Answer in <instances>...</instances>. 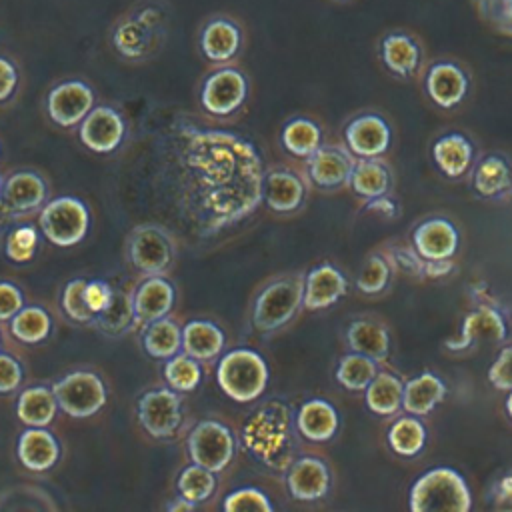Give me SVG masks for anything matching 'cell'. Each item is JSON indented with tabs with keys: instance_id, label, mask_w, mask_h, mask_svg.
<instances>
[{
	"instance_id": "26",
	"label": "cell",
	"mask_w": 512,
	"mask_h": 512,
	"mask_svg": "<svg viewBox=\"0 0 512 512\" xmlns=\"http://www.w3.org/2000/svg\"><path fill=\"white\" fill-rule=\"evenodd\" d=\"M432 156L436 166L446 176L456 178L470 168L474 148H472V142L462 132H448L434 142Z\"/></svg>"
},
{
	"instance_id": "29",
	"label": "cell",
	"mask_w": 512,
	"mask_h": 512,
	"mask_svg": "<svg viewBox=\"0 0 512 512\" xmlns=\"http://www.w3.org/2000/svg\"><path fill=\"white\" fill-rule=\"evenodd\" d=\"M182 348L196 360H212L224 348V332L208 320H192L182 330Z\"/></svg>"
},
{
	"instance_id": "58",
	"label": "cell",
	"mask_w": 512,
	"mask_h": 512,
	"mask_svg": "<svg viewBox=\"0 0 512 512\" xmlns=\"http://www.w3.org/2000/svg\"><path fill=\"white\" fill-rule=\"evenodd\" d=\"M336 2H350V0H336Z\"/></svg>"
},
{
	"instance_id": "51",
	"label": "cell",
	"mask_w": 512,
	"mask_h": 512,
	"mask_svg": "<svg viewBox=\"0 0 512 512\" xmlns=\"http://www.w3.org/2000/svg\"><path fill=\"white\" fill-rule=\"evenodd\" d=\"M22 380V368L16 362V358L8 354H0V394L12 392L20 386Z\"/></svg>"
},
{
	"instance_id": "14",
	"label": "cell",
	"mask_w": 512,
	"mask_h": 512,
	"mask_svg": "<svg viewBox=\"0 0 512 512\" xmlns=\"http://www.w3.org/2000/svg\"><path fill=\"white\" fill-rule=\"evenodd\" d=\"M138 420L154 438L172 436L182 420L180 396L172 390H150L138 400Z\"/></svg>"
},
{
	"instance_id": "13",
	"label": "cell",
	"mask_w": 512,
	"mask_h": 512,
	"mask_svg": "<svg viewBox=\"0 0 512 512\" xmlns=\"http://www.w3.org/2000/svg\"><path fill=\"white\" fill-rule=\"evenodd\" d=\"M128 254L132 264L150 276H156L168 268L174 256L170 236L152 224L138 226L132 230L128 240Z\"/></svg>"
},
{
	"instance_id": "31",
	"label": "cell",
	"mask_w": 512,
	"mask_h": 512,
	"mask_svg": "<svg viewBox=\"0 0 512 512\" xmlns=\"http://www.w3.org/2000/svg\"><path fill=\"white\" fill-rule=\"evenodd\" d=\"M346 340L350 348L358 354H364L376 362L384 360L390 352L388 330L370 320H356L348 326Z\"/></svg>"
},
{
	"instance_id": "8",
	"label": "cell",
	"mask_w": 512,
	"mask_h": 512,
	"mask_svg": "<svg viewBox=\"0 0 512 512\" xmlns=\"http://www.w3.org/2000/svg\"><path fill=\"white\" fill-rule=\"evenodd\" d=\"M58 406L72 418H88L106 404V388L102 380L88 370H76L60 378L54 388Z\"/></svg>"
},
{
	"instance_id": "56",
	"label": "cell",
	"mask_w": 512,
	"mask_h": 512,
	"mask_svg": "<svg viewBox=\"0 0 512 512\" xmlns=\"http://www.w3.org/2000/svg\"><path fill=\"white\" fill-rule=\"evenodd\" d=\"M506 410H508V414H510V418H512V390H510V396H508V400H506Z\"/></svg>"
},
{
	"instance_id": "48",
	"label": "cell",
	"mask_w": 512,
	"mask_h": 512,
	"mask_svg": "<svg viewBox=\"0 0 512 512\" xmlns=\"http://www.w3.org/2000/svg\"><path fill=\"white\" fill-rule=\"evenodd\" d=\"M84 286H86V280H72L66 284L64 292H62V308L64 312L76 320V322H90L96 314L88 308L86 304V298H84Z\"/></svg>"
},
{
	"instance_id": "36",
	"label": "cell",
	"mask_w": 512,
	"mask_h": 512,
	"mask_svg": "<svg viewBox=\"0 0 512 512\" xmlns=\"http://www.w3.org/2000/svg\"><path fill=\"white\" fill-rule=\"evenodd\" d=\"M182 346V330L170 318H158L150 322L144 334V348L154 358H170Z\"/></svg>"
},
{
	"instance_id": "55",
	"label": "cell",
	"mask_w": 512,
	"mask_h": 512,
	"mask_svg": "<svg viewBox=\"0 0 512 512\" xmlns=\"http://www.w3.org/2000/svg\"><path fill=\"white\" fill-rule=\"evenodd\" d=\"M196 504L194 502H190V500H186V498H178V500H174V502H170L168 504V510L170 512H188V510H192Z\"/></svg>"
},
{
	"instance_id": "50",
	"label": "cell",
	"mask_w": 512,
	"mask_h": 512,
	"mask_svg": "<svg viewBox=\"0 0 512 512\" xmlns=\"http://www.w3.org/2000/svg\"><path fill=\"white\" fill-rule=\"evenodd\" d=\"M112 288L104 282V280H90L86 282L84 286V298H86V304L88 308L98 314L100 310H104L112 298Z\"/></svg>"
},
{
	"instance_id": "1",
	"label": "cell",
	"mask_w": 512,
	"mask_h": 512,
	"mask_svg": "<svg viewBox=\"0 0 512 512\" xmlns=\"http://www.w3.org/2000/svg\"><path fill=\"white\" fill-rule=\"evenodd\" d=\"M186 154L194 172L188 186L200 198V224L208 230L228 226L260 202V160L248 142L220 132H194Z\"/></svg>"
},
{
	"instance_id": "52",
	"label": "cell",
	"mask_w": 512,
	"mask_h": 512,
	"mask_svg": "<svg viewBox=\"0 0 512 512\" xmlns=\"http://www.w3.org/2000/svg\"><path fill=\"white\" fill-rule=\"evenodd\" d=\"M22 308V294L10 282H0V320H10Z\"/></svg>"
},
{
	"instance_id": "41",
	"label": "cell",
	"mask_w": 512,
	"mask_h": 512,
	"mask_svg": "<svg viewBox=\"0 0 512 512\" xmlns=\"http://www.w3.org/2000/svg\"><path fill=\"white\" fill-rule=\"evenodd\" d=\"M510 186V168L500 156H486L474 172V188L482 196H498Z\"/></svg>"
},
{
	"instance_id": "2",
	"label": "cell",
	"mask_w": 512,
	"mask_h": 512,
	"mask_svg": "<svg viewBox=\"0 0 512 512\" xmlns=\"http://www.w3.org/2000/svg\"><path fill=\"white\" fill-rule=\"evenodd\" d=\"M242 438L246 448L268 468L284 470L292 464L294 432L292 414L282 402H268L258 408L244 424Z\"/></svg>"
},
{
	"instance_id": "45",
	"label": "cell",
	"mask_w": 512,
	"mask_h": 512,
	"mask_svg": "<svg viewBox=\"0 0 512 512\" xmlns=\"http://www.w3.org/2000/svg\"><path fill=\"white\" fill-rule=\"evenodd\" d=\"M388 278H390V268L386 260L382 256H370L364 262L356 284L364 294H378L386 288Z\"/></svg>"
},
{
	"instance_id": "30",
	"label": "cell",
	"mask_w": 512,
	"mask_h": 512,
	"mask_svg": "<svg viewBox=\"0 0 512 512\" xmlns=\"http://www.w3.org/2000/svg\"><path fill=\"white\" fill-rule=\"evenodd\" d=\"M264 200L276 212H290L302 204L304 186L300 178L286 170L270 172L264 180Z\"/></svg>"
},
{
	"instance_id": "4",
	"label": "cell",
	"mask_w": 512,
	"mask_h": 512,
	"mask_svg": "<svg viewBox=\"0 0 512 512\" xmlns=\"http://www.w3.org/2000/svg\"><path fill=\"white\" fill-rule=\"evenodd\" d=\"M268 376L266 360L248 348H236L224 354L216 370L222 392L236 402L256 400L264 392Z\"/></svg>"
},
{
	"instance_id": "49",
	"label": "cell",
	"mask_w": 512,
	"mask_h": 512,
	"mask_svg": "<svg viewBox=\"0 0 512 512\" xmlns=\"http://www.w3.org/2000/svg\"><path fill=\"white\" fill-rule=\"evenodd\" d=\"M488 380L498 390H512V346H506L488 370Z\"/></svg>"
},
{
	"instance_id": "10",
	"label": "cell",
	"mask_w": 512,
	"mask_h": 512,
	"mask_svg": "<svg viewBox=\"0 0 512 512\" xmlns=\"http://www.w3.org/2000/svg\"><path fill=\"white\" fill-rule=\"evenodd\" d=\"M376 50L384 68L398 78H412L424 66V44L412 30H386Z\"/></svg>"
},
{
	"instance_id": "38",
	"label": "cell",
	"mask_w": 512,
	"mask_h": 512,
	"mask_svg": "<svg viewBox=\"0 0 512 512\" xmlns=\"http://www.w3.org/2000/svg\"><path fill=\"white\" fill-rule=\"evenodd\" d=\"M388 444L400 456H416L426 444V428L418 418H398L388 430Z\"/></svg>"
},
{
	"instance_id": "35",
	"label": "cell",
	"mask_w": 512,
	"mask_h": 512,
	"mask_svg": "<svg viewBox=\"0 0 512 512\" xmlns=\"http://www.w3.org/2000/svg\"><path fill=\"white\" fill-rule=\"evenodd\" d=\"M350 184L356 194L364 198H376L384 196L390 186V174L388 168L372 158L360 160L354 164L350 174Z\"/></svg>"
},
{
	"instance_id": "33",
	"label": "cell",
	"mask_w": 512,
	"mask_h": 512,
	"mask_svg": "<svg viewBox=\"0 0 512 512\" xmlns=\"http://www.w3.org/2000/svg\"><path fill=\"white\" fill-rule=\"evenodd\" d=\"M58 402L54 398V392L44 386H32L26 388L16 404L18 418L28 426H48L56 416Z\"/></svg>"
},
{
	"instance_id": "24",
	"label": "cell",
	"mask_w": 512,
	"mask_h": 512,
	"mask_svg": "<svg viewBox=\"0 0 512 512\" xmlns=\"http://www.w3.org/2000/svg\"><path fill=\"white\" fill-rule=\"evenodd\" d=\"M174 304V288L168 280L160 276L148 278L140 288L136 290L132 298L134 316L140 322H154L158 318H164Z\"/></svg>"
},
{
	"instance_id": "19",
	"label": "cell",
	"mask_w": 512,
	"mask_h": 512,
	"mask_svg": "<svg viewBox=\"0 0 512 512\" xmlns=\"http://www.w3.org/2000/svg\"><path fill=\"white\" fill-rule=\"evenodd\" d=\"M346 294V278L332 264L312 268L304 278L302 304L308 310L328 308Z\"/></svg>"
},
{
	"instance_id": "27",
	"label": "cell",
	"mask_w": 512,
	"mask_h": 512,
	"mask_svg": "<svg viewBox=\"0 0 512 512\" xmlns=\"http://www.w3.org/2000/svg\"><path fill=\"white\" fill-rule=\"evenodd\" d=\"M46 198V184L34 172H18L2 188V202L8 210L28 212L38 208Z\"/></svg>"
},
{
	"instance_id": "23",
	"label": "cell",
	"mask_w": 512,
	"mask_h": 512,
	"mask_svg": "<svg viewBox=\"0 0 512 512\" xmlns=\"http://www.w3.org/2000/svg\"><path fill=\"white\" fill-rule=\"evenodd\" d=\"M460 336V340H448L446 346L450 350H462L480 340L500 342L506 338V324L494 308H478L466 314Z\"/></svg>"
},
{
	"instance_id": "15",
	"label": "cell",
	"mask_w": 512,
	"mask_h": 512,
	"mask_svg": "<svg viewBox=\"0 0 512 512\" xmlns=\"http://www.w3.org/2000/svg\"><path fill=\"white\" fill-rule=\"evenodd\" d=\"M344 140L352 154L360 158H378L388 150L392 130L382 114L362 112L346 124Z\"/></svg>"
},
{
	"instance_id": "43",
	"label": "cell",
	"mask_w": 512,
	"mask_h": 512,
	"mask_svg": "<svg viewBox=\"0 0 512 512\" xmlns=\"http://www.w3.org/2000/svg\"><path fill=\"white\" fill-rule=\"evenodd\" d=\"M166 382L178 392H190L200 384L202 370L196 358L188 354H174L164 366Z\"/></svg>"
},
{
	"instance_id": "18",
	"label": "cell",
	"mask_w": 512,
	"mask_h": 512,
	"mask_svg": "<svg viewBox=\"0 0 512 512\" xmlns=\"http://www.w3.org/2000/svg\"><path fill=\"white\" fill-rule=\"evenodd\" d=\"M286 484L292 498L304 502L318 500L330 488V472L320 458L304 456L290 464Z\"/></svg>"
},
{
	"instance_id": "28",
	"label": "cell",
	"mask_w": 512,
	"mask_h": 512,
	"mask_svg": "<svg viewBox=\"0 0 512 512\" xmlns=\"http://www.w3.org/2000/svg\"><path fill=\"white\" fill-rule=\"evenodd\" d=\"M446 396V386L444 382L432 374L424 372L404 384L402 392V408L408 414L414 416H424L428 414L442 398Z\"/></svg>"
},
{
	"instance_id": "40",
	"label": "cell",
	"mask_w": 512,
	"mask_h": 512,
	"mask_svg": "<svg viewBox=\"0 0 512 512\" xmlns=\"http://www.w3.org/2000/svg\"><path fill=\"white\" fill-rule=\"evenodd\" d=\"M132 318L136 316H134V306L130 296L122 290H114L108 306L96 314V324L102 332L110 336H118L130 328Z\"/></svg>"
},
{
	"instance_id": "12",
	"label": "cell",
	"mask_w": 512,
	"mask_h": 512,
	"mask_svg": "<svg viewBox=\"0 0 512 512\" xmlns=\"http://www.w3.org/2000/svg\"><path fill=\"white\" fill-rule=\"evenodd\" d=\"M244 26L230 14H214L200 30V50L214 64L232 62L244 48Z\"/></svg>"
},
{
	"instance_id": "5",
	"label": "cell",
	"mask_w": 512,
	"mask_h": 512,
	"mask_svg": "<svg viewBox=\"0 0 512 512\" xmlns=\"http://www.w3.org/2000/svg\"><path fill=\"white\" fill-rule=\"evenodd\" d=\"M248 76L236 66H220L210 72L200 88L202 108L218 118L232 116L248 100Z\"/></svg>"
},
{
	"instance_id": "37",
	"label": "cell",
	"mask_w": 512,
	"mask_h": 512,
	"mask_svg": "<svg viewBox=\"0 0 512 512\" xmlns=\"http://www.w3.org/2000/svg\"><path fill=\"white\" fill-rule=\"evenodd\" d=\"M52 328V320L46 310L40 306H26L20 308L12 318H10V330L12 334L26 342V344H36L42 342Z\"/></svg>"
},
{
	"instance_id": "32",
	"label": "cell",
	"mask_w": 512,
	"mask_h": 512,
	"mask_svg": "<svg viewBox=\"0 0 512 512\" xmlns=\"http://www.w3.org/2000/svg\"><path fill=\"white\" fill-rule=\"evenodd\" d=\"M404 382L390 372H376L372 382L366 386V406L380 416L396 414L402 408Z\"/></svg>"
},
{
	"instance_id": "7",
	"label": "cell",
	"mask_w": 512,
	"mask_h": 512,
	"mask_svg": "<svg viewBox=\"0 0 512 512\" xmlns=\"http://www.w3.org/2000/svg\"><path fill=\"white\" fill-rule=\"evenodd\" d=\"M302 278H282L268 284L254 302V326L262 332H272L284 326L302 304Z\"/></svg>"
},
{
	"instance_id": "3",
	"label": "cell",
	"mask_w": 512,
	"mask_h": 512,
	"mask_svg": "<svg viewBox=\"0 0 512 512\" xmlns=\"http://www.w3.org/2000/svg\"><path fill=\"white\" fill-rule=\"evenodd\" d=\"M470 506V490L452 468H432L410 488V510L414 512H466Z\"/></svg>"
},
{
	"instance_id": "57",
	"label": "cell",
	"mask_w": 512,
	"mask_h": 512,
	"mask_svg": "<svg viewBox=\"0 0 512 512\" xmlns=\"http://www.w3.org/2000/svg\"><path fill=\"white\" fill-rule=\"evenodd\" d=\"M0 192H2V178H0Z\"/></svg>"
},
{
	"instance_id": "46",
	"label": "cell",
	"mask_w": 512,
	"mask_h": 512,
	"mask_svg": "<svg viewBox=\"0 0 512 512\" xmlns=\"http://www.w3.org/2000/svg\"><path fill=\"white\" fill-rule=\"evenodd\" d=\"M226 512H242V510H258V512H272L274 506L270 504L268 496L258 488H238L230 492L222 504Z\"/></svg>"
},
{
	"instance_id": "6",
	"label": "cell",
	"mask_w": 512,
	"mask_h": 512,
	"mask_svg": "<svg viewBox=\"0 0 512 512\" xmlns=\"http://www.w3.org/2000/svg\"><path fill=\"white\" fill-rule=\"evenodd\" d=\"M88 224V208L74 196H60L48 202L40 214L42 234L62 248L78 244L86 236Z\"/></svg>"
},
{
	"instance_id": "42",
	"label": "cell",
	"mask_w": 512,
	"mask_h": 512,
	"mask_svg": "<svg viewBox=\"0 0 512 512\" xmlns=\"http://www.w3.org/2000/svg\"><path fill=\"white\" fill-rule=\"evenodd\" d=\"M216 490V478L214 472H210L204 466L192 464L188 468H184L178 476V492L182 498L198 504L204 502L212 496V492Z\"/></svg>"
},
{
	"instance_id": "47",
	"label": "cell",
	"mask_w": 512,
	"mask_h": 512,
	"mask_svg": "<svg viewBox=\"0 0 512 512\" xmlns=\"http://www.w3.org/2000/svg\"><path fill=\"white\" fill-rule=\"evenodd\" d=\"M38 246V234L32 226H18L6 240V256L14 262H28Z\"/></svg>"
},
{
	"instance_id": "25",
	"label": "cell",
	"mask_w": 512,
	"mask_h": 512,
	"mask_svg": "<svg viewBox=\"0 0 512 512\" xmlns=\"http://www.w3.org/2000/svg\"><path fill=\"white\" fill-rule=\"evenodd\" d=\"M296 428L304 438L312 442H326L338 430V412L326 400H308L296 414Z\"/></svg>"
},
{
	"instance_id": "11",
	"label": "cell",
	"mask_w": 512,
	"mask_h": 512,
	"mask_svg": "<svg viewBox=\"0 0 512 512\" xmlns=\"http://www.w3.org/2000/svg\"><path fill=\"white\" fill-rule=\"evenodd\" d=\"M424 90L442 110H452L464 102L470 90V76L456 60H436L424 72Z\"/></svg>"
},
{
	"instance_id": "54",
	"label": "cell",
	"mask_w": 512,
	"mask_h": 512,
	"mask_svg": "<svg viewBox=\"0 0 512 512\" xmlns=\"http://www.w3.org/2000/svg\"><path fill=\"white\" fill-rule=\"evenodd\" d=\"M368 210H374V212H382L384 216H394V202L386 196H376V198H370Z\"/></svg>"
},
{
	"instance_id": "17",
	"label": "cell",
	"mask_w": 512,
	"mask_h": 512,
	"mask_svg": "<svg viewBox=\"0 0 512 512\" xmlns=\"http://www.w3.org/2000/svg\"><path fill=\"white\" fill-rule=\"evenodd\" d=\"M124 138V120L110 106L92 108L80 122V140L98 154L112 152Z\"/></svg>"
},
{
	"instance_id": "22",
	"label": "cell",
	"mask_w": 512,
	"mask_h": 512,
	"mask_svg": "<svg viewBox=\"0 0 512 512\" xmlns=\"http://www.w3.org/2000/svg\"><path fill=\"white\" fill-rule=\"evenodd\" d=\"M60 456V446L56 438L42 426H30L18 438V458L34 472H44L56 464Z\"/></svg>"
},
{
	"instance_id": "44",
	"label": "cell",
	"mask_w": 512,
	"mask_h": 512,
	"mask_svg": "<svg viewBox=\"0 0 512 512\" xmlns=\"http://www.w3.org/2000/svg\"><path fill=\"white\" fill-rule=\"evenodd\" d=\"M474 6L484 24L512 38V0H474Z\"/></svg>"
},
{
	"instance_id": "39",
	"label": "cell",
	"mask_w": 512,
	"mask_h": 512,
	"mask_svg": "<svg viewBox=\"0 0 512 512\" xmlns=\"http://www.w3.org/2000/svg\"><path fill=\"white\" fill-rule=\"evenodd\" d=\"M376 376V360L352 352L340 358L338 362V370H336V380L352 392L358 390H366V386L372 382V378Z\"/></svg>"
},
{
	"instance_id": "16",
	"label": "cell",
	"mask_w": 512,
	"mask_h": 512,
	"mask_svg": "<svg viewBox=\"0 0 512 512\" xmlns=\"http://www.w3.org/2000/svg\"><path fill=\"white\" fill-rule=\"evenodd\" d=\"M48 114L58 126H76L94 106V92L80 80H68L54 86L48 94Z\"/></svg>"
},
{
	"instance_id": "9",
	"label": "cell",
	"mask_w": 512,
	"mask_h": 512,
	"mask_svg": "<svg viewBox=\"0 0 512 512\" xmlns=\"http://www.w3.org/2000/svg\"><path fill=\"white\" fill-rule=\"evenodd\" d=\"M188 452L194 464L210 472L224 470L234 456L232 432L216 420H204L188 436Z\"/></svg>"
},
{
	"instance_id": "53",
	"label": "cell",
	"mask_w": 512,
	"mask_h": 512,
	"mask_svg": "<svg viewBox=\"0 0 512 512\" xmlns=\"http://www.w3.org/2000/svg\"><path fill=\"white\" fill-rule=\"evenodd\" d=\"M18 84V72L14 64L0 56V102L8 100Z\"/></svg>"
},
{
	"instance_id": "21",
	"label": "cell",
	"mask_w": 512,
	"mask_h": 512,
	"mask_svg": "<svg viewBox=\"0 0 512 512\" xmlns=\"http://www.w3.org/2000/svg\"><path fill=\"white\" fill-rule=\"evenodd\" d=\"M414 246L430 262L448 260L458 248V232L448 220L432 218L414 230Z\"/></svg>"
},
{
	"instance_id": "34",
	"label": "cell",
	"mask_w": 512,
	"mask_h": 512,
	"mask_svg": "<svg viewBox=\"0 0 512 512\" xmlns=\"http://www.w3.org/2000/svg\"><path fill=\"white\" fill-rule=\"evenodd\" d=\"M282 146L300 158H308L314 154L322 144V130L320 126L306 116H296L288 120L280 132Z\"/></svg>"
},
{
	"instance_id": "20",
	"label": "cell",
	"mask_w": 512,
	"mask_h": 512,
	"mask_svg": "<svg viewBox=\"0 0 512 512\" xmlns=\"http://www.w3.org/2000/svg\"><path fill=\"white\" fill-rule=\"evenodd\" d=\"M354 160L342 146L320 144V148L308 156L310 178L322 188H334L350 180Z\"/></svg>"
}]
</instances>
